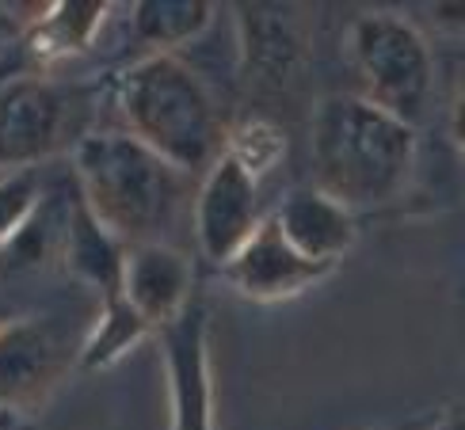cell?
Segmentation results:
<instances>
[{"instance_id":"obj_1","label":"cell","mask_w":465,"mask_h":430,"mask_svg":"<svg viewBox=\"0 0 465 430\" xmlns=\"http://www.w3.org/2000/svg\"><path fill=\"white\" fill-rule=\"evenodd\" d=\"M420 156L416 126L362 95H324L309 119L313 180L347 210H378L409 187Z\"/></svg>"},{"instance_id":"obj_2","label":"cell","mask_w":465,"mask_h":430,"mask_svg":"<svg viewBox=\"0 0 465 430\" xmlns=\"http://www.w3.org/2000/svg\"><path fill=\"white\" fill-rule=\"evenodd\" d=\"M76 199L119 244H157L187 194V175L126 130H92L73 145Z\"/></svg>"},{"instance_id":"obj_3","label":"cell","mask_w":465,"mask_h":430,"mask_svg":"<svg viewBox=\"0 0 465 430\" xmlns=\"http://www.w3.org/2000/svg\"><path fill=\"white\" fill-rule=\"evenodd\" d=\"M114 107L123 130L183 175L206 171L225 152L229 130L214 92L180 54H145L119 73Z\"/></svg>"},{"instance_id":"obj_4","label":"cell","mask_w":465,"mask_h":430,"mask_svg":"<svg viewBox=\"0 0 465 430\" xmlns=\"http://www.w3.org/2000/svg\"><path fill=\"white\" fill-rule=\"evenodd\" d=\"M347 57L362 84V100L420 126L435 95V54L409 15L366 12L351 24Z\"/></svg>"},{"instance_id":"obj_5","label":"cell","mask_w":465,"mask_h":430,"mask_svg":"<svg viewBox=\"0 0 465 430\" xmlns=\"http://www.w3.org/2000/svg\"><path fill=\"white\" fill-rule=\"evenodd\" d=\"M73 130L76 100L69 88L50 76L0 81V171L38 168L73 142Z\"/></svg>"},{"instance_id":"obj_6","label":"cell","mask_w":465,"mask_h":430,"mask_svg":"<svg viewBox=\"0 0 465 430\" xmlns=\"http://www.w3.org/2000/svg\"><path fill=\"white\" fill-rule=\"evenodd\" d=\"M260 225V180L244 171L229 152H222L203 171L195 206H191V232H195L199 251L222 270L252 240V232Z\"/></svg>"},{"instance_id":"obj_7","label":"cell","mask_w":465,"mask_h":430,"mask_svg":"<svg viewBox=\"0 0 465 430\" xmlns=\"http://www.w3.org/2000/svg\"><path fill=\"white\" fill-rule=\"evenodd\" d=\"M168 430H214V366H210V317L203 301H191L176 320L157 331Z\"/></svg>"},{"instance_id":"obj_8","label":"cell","mask_w":465,"mask_h":430,"mask_svg":"<svg viewBox=\"0 0 465 430\" xmlns=\"http://www.w3.org/2000/svg\"><path fill=\"white\" fill-rule=\"evenodd\" d=\"M76 350L62 327L38 317H12L0 327V412L24 415L43 404L76 366Z\"/></svg>"},{"instance_id":"obj_9","label":"cell","mask_w":465,"mask_h":430,"mask_svg":"<svg viewBox=\"0 0 465 430\" xmlns=\"http://www.w3.org/2000/svg\"><path fill=\"white\" fill-rule=\"evenodd\" d=\"M195 267L183 251L172 244H130L123 256V282H119V298L134 308L153 336L161 327H168L180 312L195 301Z\"/></svg>"},{"instance_id":"obj_10","label":"cell","mask_w":465,"mask_h":430,"mask_svg":"<svg viewBox=\"0 0 465 430\" xmlns=\"http://www.w3.org/2000/svg\"><path fill=\"white\" fill-rule=\"evenodd\" d=\"M332 275V267H321L313 259L298 256L290 240L279 232L275 218H263V225L252 232V240L222 267V279L248 301H286L313 289Z\"/></svg>"},{"instance_id":"obj_11","label":"cell","mask_w":465,"mask_h":430,"mask_svg":"<svg viewBox=\"0 0 465 430\" xmlns=\"http://www.w3.org/2000/svg\"><path fill=\"white\" fill-rule=\"evenodd\" d=\"M237 50L241 76L256 88H290L305 69V38L294 15L275 5H237Z\"/></svg>"},{"instance_id":"obj_12","label":"cell","mask_w":465,"mask_h":430,"mask_svg":"<svg viewBox=\"0 0 465 430\" xmlns=\"http://www.w3.org/2000/svg\"><path fill=\"white\" fill-rule=\"evenodd\" d=\"M271 218H275L279 232L290 240V248L298 256L313 259L321 267H332V270L359 240V213L336 202L321 187L290 191Z\"/></svg>"},{"instance_id":"obj_13","label":"cell","mask_w":465,"mask_h":430,"mask_svg":"<svg viewBox=\"0 0 465 430\" xmlns=\"http://www.w3.org/2000/svg\"><path fill=\"white\" fill-rule=\"evenodd\" d=\"M107 15H111L107 0H54V5L31 12L24 46L31 50L38 65L69 62V57H81L95 46Z\"/></svg>"},{"instance_id":"obj_14","label":"cell","mask_w":465,"mask_h":430,"mask_svg":"<svg viewBox=\"0 0 465 430\" xmlns=\"http://www.w3.org/2000/svg\"><path fill=\"white\" fill-rule=\"evenodd\" d=\"M123 256H126V244L114 240L111 232L81 206V199H76V206L69 213V229H65V259L84 282H92L104 293V301L119 298Z\"/></svg>"},{"instance_id":"obj_15","label":"cell","mask_w":465,"mask_h":430,"mask_svg":"<svg viewBox=\"0 0 465 430\" xmlns=\"http://www.w3.org/2000/svg\"><path fill=\"white\" fill-rule=\"evenodd\" d=\"M214 15L218 5H210V0H138L134 5V34L149 46V54H176L180 46L203 38Z\"/></svg>"},{"instance_id":"obj_16","label":"cell","mask_w":465,"mask_h":430,"mask_svg":"<svg viewBox=\"0 0 465 430\" xmlns=\"http://www.w3.org/2000/svg\"><path fill=\"white\" fill-rule=\"evenodd\" d=\"M145 336H153V331L134 317V308L123 298H107L100 317H95V327L81 339L76 369H84V374H92V369H107L119 358H126Z\"/></svg>"},{"instance_id":"obj_17","label":"cell","mask_w":465,"mask_h":430,"mask_svg":"<svg viewBox=\"0 0 465 430\" xmlns=\"http://www.w3.org/2000/svg\"><path fill=\"white\" fill-rule=\"evenodd\" d=\"M35 218H43V175L38 168L0 171V259L31 232Z\"/></svg>"},{"instance_id":"obj_18","label":"cell","mask_w":465,"mask_h":430,"mask_svg":"<svg viewBox=\"0 0 465 430\" xmlns=\"http://www.w3.org/2000/svg\"><path fill=\"white\" fill-rule=\"evenodd\" d=\"M225 152L244 171H252L263 183L267 175L282 164V156H286V133H282L279 122H271L267 114H252V119H244L241 126L229 130Z\"/></svg>"},{"instance_id":"obj_19","label":"cell","mask_w":465,"mask_h":430,"mask_svg":"<svg viewBox=\"0 0 465 430\" xmlns=\"http://www.w3.org/2000/svg\"><path fill=\"white\" fill-rule=\"evenodd\" d=\"M27 24H31V15H15V8L0 5V65L8 62L15 46H24Z\"/></svg>"},{"instance_id":"obj_20","label":"cell","mask_w":465,"mask_h":430,"mask_svg":"<svg viewBox=\"0 0 465 430\" xmlns=\"http://www.w3.org/2000/svg\"><path fill=\"white\" fill-rule=\"evenodd\" d=\"M428 15H431V24H435L439 31L465 34V0H450V5H431Z\"/></svg>"},{"instance_id":"obj_21","label":"cell","mask_w":465,"mask_h":430,"mask_svg":"<svg viewBox=\"0 0 465 430\" xmlns=\"http://www.w3.org/2000/svg\"><path fill=\"white\" fill-rule=\"evenodd\" d=\"M442 419H447V412H439V407H428V412L409 415V419H401V423H390V426H381V430H439Z\"/></svg>"},{"instance_id":"obj_22","label":"cell","mask_w":465,"mask_h":430,"mask_svg":"<svg viewBox=\"0 0 465 430\" xmlns=\"http://www.w3.org/2000/svg\"><path fill=\"white\" fill-rule=\"evenodd\" d=\"M450 138H454L458 149L465 152V76H461L458 95H454V103H450Z\"/></svg>"},{"instance_id":"obj_23","label":"cell","mask_w":465,"mask_h":430,"mask_svg":"<svg viewBox=\"0 0 465 430\" xmlns=\"http://www.w3.org/2000/svg\"><path fill=\"white\" fill-rule=\"evenodd\" d=\"M0 430H35V426H31L27 415H12L8 412V415H0Z\"/></svg>"},{"instance_id":"obj_24","label":"cell","mask_w":465,"mask_h":430,"mask_svg":"<svg viewBox=\"0 0 465 430\" xmlns=\"http://www.w3.org/2000/svg\"><path fill=\"white\" fill-rule=\"evenodd\" d=\"M8 320H12V308H8V305H5V301H0V327H5V324H8Z\"/></svg>"},{"instance_id":"obj_25","label":"cell","mask_w":465,"mask_h":430,"mask_svg":"<svg viewBox=\"0 0 465 430\" xmlns=\"http://www.w3.org/2000/svg\"><path fill=\"white\" fill-rule=\"evenodd\" d=\"M0 415H8V412H0Z\"/></svg>"}]
</instances>
